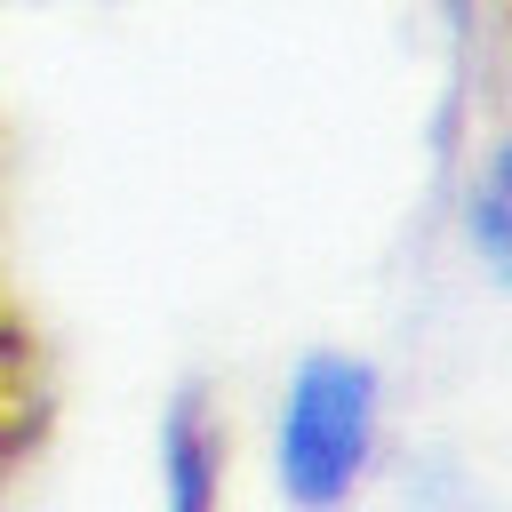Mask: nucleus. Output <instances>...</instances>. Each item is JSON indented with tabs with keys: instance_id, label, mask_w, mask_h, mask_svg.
Returning a JSON list of instances; mask_svg holds the SVG:
<instances>
[{
	"instance_id": "1",
	"label": "nucleus",
	"mask_w": 512,
	"mask_h": 512,
	"mask_svg": "<svg viewBox=\"0 0 512 512\" xmlns=\"http://www.w3.org/2000/svg\"><path fill=\"white\" fill-rule=\"evenodd\" d=\"M48 424H56V352L0 264V504L24 480V464L40 456Z\"/></svg>"
}]
</instances>
